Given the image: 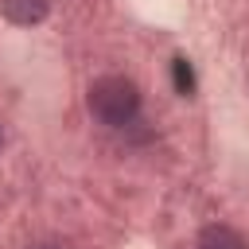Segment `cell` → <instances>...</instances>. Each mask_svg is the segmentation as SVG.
Instances as JSON below:
<instances>
[{
    "mask_svg": "<svg viewBox=\"0 0 249 249\" xmlns=\"http://www.w3.org/2000/svg\"><path fill=\"white\" fill-rule=\"evenodd\" d=\"M175 82H179V89H183V93H191V70H187V62H183V58H175Z\"/></svg>",
    "mask_w": 249,
    "mask_h": 249,
    "instance_id": "4",
    "label": "cell"
},
{
    "mask_svg": "<svg viewBox=\"0 0 249 249\" xmlns=\"http://www.w3.org/2000/svg\"><path fill=\"white\" fill-rule=\"evenodd\" d=\"M195 249H249V241L230 226H206L195 237Z\"/></svg>",
    "mask_w": 249,
    "mask_h": 249,
    "instance_id": "3",
    "label": "cell"
},
{
    "mask_svg": "<svg viewBox=\"0 0 249 249\" xmlns=\"http://www.w3.org/2000/svg\"><path fill=\"white\" fill-rule=\"evenodd\" d=\"M0 12L19 27H35L51 16V0H0Z\"/></svg>",
    "mask_w": 249,
    "mask_h": 249,
    "instance_id": "2",
    "label": "cell"
},
{
    "mask_svg": "<svg viewBox=\"0 0 249 249\" xmlns=\"http://www.w3.org/2000/svg\"><path fill=\"white\" fill-rule=\"evenodd\" d=\"M86 105H89V117L105 128H124L136 121L140 113V89L132 78H121V74H101L89 82L86 89Z\"/></svg>",
    "mask_w": 249,
    "mask_h": 249,
    "instance_id": "1",
    "label": "cell"
}]
</instances>
